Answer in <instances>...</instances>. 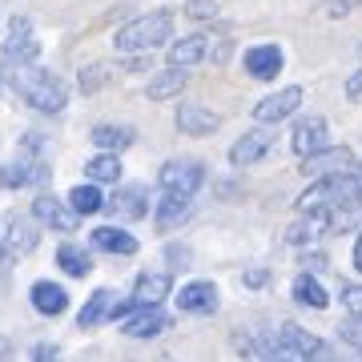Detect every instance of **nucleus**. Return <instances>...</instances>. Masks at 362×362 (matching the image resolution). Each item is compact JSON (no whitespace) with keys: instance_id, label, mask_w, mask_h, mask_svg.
I'll list each match as a JSON object with an SVG mask.
<instances>
[{"instance_id":"e433bc0d","label":"nucleus","mask_w":362,"mask_h":362,"mask_svg":"<svg viewBox=\"0 0 362 362\" xmlns=\"http://www.w3.org/2000/svg\"><path fill=\"white\" fill-rule=\"evenodd\" d=\"M298 266H302L306 274H322L326 270V254H322V250H306V254L298 258Z\"/></svg>"},{"instance_id":"423d86ee","label":"nucleus","mask_w":362,"mask_h":362,"mask_svg":"<svg viewBox=\"0 0 362 362\" xmlns=\"http://www.w3.org/2000/svg\"><path fill=\"white\" fill-rule=\"evenodd\" d=\"M302 101H306V93H302V85H282V89L266 93V97H262V101L254 105V121H258V125H270V129H278L282 121L298 117Z\"/></svg>"},{"instance_id":"f257e3e1","label":"nucleus","mask_w":362,"mask_h":362,"mask_svg":"<svg viewBox=\"0 0 362 362\" xmlns=\"http://www.w3.org/2000/svg\"><path fill=\"white\" fill-rule=\"evenodd\" d=\"M4 77H8L13 93L28 105V109L52 113V117L65 113L69 85L57 77V73H49V69H40V65H4Z\"/></svg>"},{"instance_id":"de8ad7c7","label":"nucleus","mask_w":362,"mask_h":362,"mask_svg":"<svg viewBox=\"0 0 362 362\" xmlns=\"http://www.w3.org/2000/svg\"><path fill=\"white\" fill-rule=\"evenodd\" d=\"M358 4H362V0H358Z\"/></svg>"},{"instance_id":"4468645a","label":"nucleus","mask_w":362,"mask_h":362,"mask_svg":"<svg viewBox=\"0 0 362 362\" xmlns=\"http://www.w3.org/2000/svg\"><path fill=\"white\" fill-rule=\"evenodd\" d=\"M209 49H214V33L194 28V33H185V37L173 40V45L165 49V57H169V65L194 69V65H202V61H209Z\"/></svg>"},{"instance_id":"1a4fd4ad","label":"nucleus","mask_w":362,"mask_h":362,"mask_svg":"<svg viewBox=\"0 0 362 362\" xmlns=\"http://www.w3.org/2000/svg\"><path fill=\"white\" fill-rule=\"evenodd\" d=\"M274 141H278V133L270 129V125H254V129H246L238 141L230 145V165L233 169H250V165H258L262 157L274 149Z\"/></svg>"},{"instance_id":"49530a36","label":"nucleus","mask_w":362,"mask_h":362,"mask_svg":"<svg viewBox=\"0 0 362 362\" xmlns=\"http://www.w3.org/2000/svg\"><path fill=\"white\" fill-rule=\"evenodd\" d=\"M161 362H177V358H161Z\"/></svg>"},{"instance_id":"4c0bfd02","label":"nucleus","mask_w":362,"mask_h":362,"mask_svg":"<svg viewBox=\"0 0 362 362\" xmlns=\"http://www.w3.org/2000/svg\"><path fill=\"white\" fill-rule=\"evenodd\" d=\"M189 258H194V250L181 246V242H169L165 246V262L169 266H189Z\"/></svg>"},{"instance_id":"6e6552de","label":"nucleus","mask_w":362,"mask_h":362,"mask_svg":"<svg viewBox=\"0 0 362 362\" xmlns=\"http://www.w3.org/2000/svg\"><path fill=\"white\" fill-rule=\"evenodd\" d=\"M40 230H45V226H40L33 214H25V218L13 214V218H8V233H4L0 262H21L25 254H33V250L40 246Z\"/></svg>"},{"instance_id":"473e14b6","label":"nucleus","mask_w":362,"mask_h":362,"mask_svg":"<svg viewBox=\"0 0 362 362\" xmlns=\"http://www.w3.org/2000/svg\"><path fill=\"white\" fill-rule=\"evenodd\" d=\"M105 81H109V69H105V65H89V69H81L77 85H81V93H97Z\"/></svg>"},{"instance_id":"f03ea898","label":"nucleus","mask_w":362,"mask_h":362,"mask_svg":"<svg viewBox=\"0 0 362 362\" xmlns=\"http://www.w3.org/2000/svg\"><path fill=\"white\" fill-rule=\"evenodd\" d=\"M173 28H177V16L173 8H149V13L133 16L113 33V49L117 57H133V52H153V49H169L173 45Z\"/></svg>"},{"instance_id":"2eb2a0df","label":"nucleus","mask_w":362,"mask_h":362,"mask_svg":"<svg viewBox=\"0 0 362 362\" xmlns=\"http://www.w3.org/2000/svg\"><path fill=\"white\" fill-rule=\"evenodd\" d=\"M326 137H330V125H326L322 113H310V117H298L294 129H290V149H294L298 157H310L318 153V149H326Z\"/></svg>"},{"instance_id":"a878e982","label":"nucleus","mask_w":362,"mask_h":362,"mask_svg":"<svg viewBox=\"0 0 362 362\" xmlns=\"http://www.w3.org/2000/svg\"><path fill=\"white\" fill-rule=\"evenodd\" d=\"M290 298H294L302 310H326V306H330V294H326V286L318 282V274H306V270L294 274Z\"/></svg>"},{"instance_id":"4be33fe9","label":"nucleus","mask_w":362,"mask_h":362,"mask_svg":"<svg viewBox=\"0 0 362 362\" xmlns=\"http://www.w3.org/2000/svg\"><path fill=\"white\" fill-rule=\"evenodd\" d=\"M89 141L97 153H125L133 141H137V129L133 125H117V121H101V125H93L89 129Z\"/></svg>"},{"instance_id":"58836bf2","label":"nucleus","mask_w":362,"mask_h":362,"mask_svg":"<svg viewBox=\"0 0 362 362\" xmlns=\"http://www.w3.org/2000/svg\"><path fill=\"white\" fill-rule=\"evenodd\" d=\"M230 52H233V40L221 37V40H214V49H209V61H214V65H226V61H230Z\"/></svg>"},{"instance_id":"09e8293b","label":"nucleus","mask_w":362,"mask_h":362,"mask_svg":"<svg viewBox=\"0 0 362 362\" xmlns=\"http://www.w3.org/2000/svg\"><path fill=\"white\" fill-rule=\"evenodd\" d=\"M358 362H362V358H358Z\"/></svg>"},{"instance_id":"a211bd4d","label":"nucleus","mask_w":362,"mask_h":362,"mask_svg":"<svg viewBox=\"0 0 362 362\" xmlns=\"http://www.w3.org/2000/svg\"><path fill=\"white\" fill-rule=\"evenodd\" d=\"M89 246L97 250V254H113V258H133L137 250H141V242L133 238L121 221H113V226H97V230L89 233Z\"/></svg>"},{"instance_id":"a18cd8bd","label":"nucleus","mask_w":362,"mask_h":362,"mask_svg":"<svg viewBox=\"0 0 362 362\" xmlns=\"http://www.w3.org/2000/svg\"><path fill=\"white\" fill-rule=\"evenodd\" d=\"M0 250H4V233H0Z\"/></svg>"},{"instance_id":"9b49d317","label":"nucleus","mask_w":362,"mask_h":362,"mask_svg":"<svg viewBox=\"0 0 362 362\" xmlns=\"http://www.w3.org/2000/svg\"><path fill=\"white\" fill-rule=\"evenodd\" d=\"M49 181V161L45 157H25L16 153V161L0 165V189H33Z\"/></svg>"},{"instance_id":"2f4dec72","label":"nucleus","mask_w":362,"mask_h":362,"mask_svg":"<svg viewBox=\"0 0 362 362\" xmlns=\"http://www.w3.org/2000/svg\"><path fill=\"white\" fill-rule=\"evenodd\" d=\"M185 16H189L194 25H214V21H218V0H189V4H185Z\"/></svg>"},{"instance_id":"f8f14e48","label":"nucleus","mask_w":362,"mask_h":362,"mask_svg":"<svg viewBox=\"0 0 362 362\" xmlns=\"http://www.w3.org/2000/svg\"><path fill=\"white\" fill-rule=\"evenodd\" d=\"M218 286L209 282V278H194V282H185L177 290V314H194V318H209V314H218Z\"/></svg>"},{"instance_id":"393cba45","label":"nucleus","mask_w":362,"mask_h":362,"mask_svg":"<svg viewBox=\"0 0 362 362\" xmlns=\"http://www.w3.org/2000/svg\"><path fill=\"white\" fill-rule=\"evenodd\" d=\"M318 238H330V230H326V209H310V214H298V221L286 230V242L298 250L314 246Z\"/></svg>"},{"instance_id":"37998d69","label":"nucleus","mask_w":362,"mask_h":362,"mask_svg":"<svg viewBox=\"0 0 362 362\" xmlns=\"http://www.w3.org/2000/svg\"><path fill=\"white\" fill-rule=\"evenodd\" d=\"M0 362H13V342L0 334Z\"/></svg>"},{"instance_id":"b1692460","label":"nucleus","mask_w":362,"mask_h":362,"mask_svg":"<svg viewBox=\"0 0 362 362\" xmlns=\"http://www.w3.org/2000/svg\"><path fill=\"white\" fill-rule=\"evenodd\" d=\"M185 85H189V69L169 65V69H161V73H153V77H149L145 97H149V101H177L181 93H185Z\"/></svg>"},{"instance_id":"7c9ffc66","label":"nucleus","mask_w":362,"mask_h":362,"mask_svg":"<svg viewBox=\"0 0 362 362\" xmlns=\"http://www.w3.org/2000/svg\"><path fill=\"white\" fill-rule=\"evenodd\" d=\"M338 342L362 354V314H346V318L338 322Z\"/></svg>"},{"instance_id":"79ce46f5","label":"nucleus","mask_w":362,"mask_h":362,"mask_svg":"<svg viewBox=\"0 0 362 362\" xmlns=\"http://www.w3.org/2000/svg\"><path fill=\"white\" fill-rule=\"evenodd\" d=\"M350 266H354L358 278H362V230H358V238H354V246H350Z\"/></svg>"},{"instance_id":"bb28decb","label":"nucleus","mask_w":362,"mask_h":362,"mask_svg":"<svg viewBox=\"0 0 362 362\" xmlns=\"http://www.w3.org/2000/svg\"><path fill=\"white\" fill-rule=\"evenodd\" d=\"M113 306H117V294L113 290H93L89 298H85V306L77 310V326L81 330H97V326H105L109 318H113Z\"/></svg>"},{"instance_id":"6ab92c4d","label":"nucleus","mask_w":362,"mask_h":362,"mask_svg":"<svg viewBox=\"0 0 362 362\" xmlns=\"http://www.w3.org/2000/svg\"><path fill=\"white\" fill-rule=\"evenodd\" d=\"M173 125H177L181 137H209V133H218L221 117L214 113V109H206V105L181 101L177 109H173Z\"/></svg>"},{"instance_id":"7ed1b4c3","label":"nucleus","mask_w":362,"mask_h":362,"mask_svg":"<svg viewBox=\"0 0 362 362\" xmlns=\"http://www.w3.org/2000/svg\"><path fill=\"white\" fill-rule=\"evenodd\" d=\"M206 161H197V157H169L165 165L157 169V185H161V194H189L194 197L202 185H206Z\"/></svg>"},{"instance_id":"aec40b11","label":"nucleus","mask_w":362,"mask_h":362,"mask_svg":"<svg viewBox=\"0 0 362 362\" xmlns=\"http://www.w3.org/2000/svg\"><path fill=\"white\" fill-rule=\"evenodd\" d=\"M28 302H33V310L40 318H61L69 310V290L61 282H52V278H37L28 286Z\"/></svg>"},{"instance_id":"a19ab883","label":"nucleus","mask_w":362,"mask_h":362,"mask_svg":"<svg viewBox=\"0 0 362 362\" xmlns=\"http://www.w3.org/2000/svg\"><path fill=\"white\" fill-rule=\"evenodd\" d=\"M242 282H246L250 290H262V286L270 282V270H246L242 274Z\"/></svg>"},{"instance_id":"c03bdc74","label":"nucleus","mask_w":362,"mask_h":362,"mask_svg":"<svg viewBox=\"0 0 362 362\" xmlns=\"http://www.w3.org/2000/svg\"><path fill=\"white\" fill-rule=\"evenodd\" d=\"M274 362H306V358H298V354H290V350H274Z\"/></svg>"},{"instance_id":"cd10ccee","label":"nucleus","mask_w":362,"mask_h":362,"mask_svg":"<svg viewBox=\"0 0 362 362\" xmlns=\"http://www.w3.org/2000/svg\"><path fill=\"white\" fill-rule=\"evenodd\" d=\"M57 266H61L69 278H89V274H93V246L61 242V246H57Z\"/></svg>"},{"instance_id":"72a5a7b5","label":"nucleus","mask_w":362,"mask_h":362,"mask_svg":"<svg viewBox=\"0 0 362 362\" xmlns=\"http://www.w3.org/2000/svg\"><path fill=\"white\" fill-rule=\"evenodd\" d=\"M338 302L350 314H362V282H338Z\"/></svg>"},{"instance_id":"412c9836","label":"nucleus","mask_w":362,"mask_h":362,"mask_svg":"<svg viewBox=\"0 0 362 362\" xmlns=\"http://www.w3.org/2000/svg\"><path fill=\"white\" fill-rule=\"evenodd\" d=\"M169 318L161 306H141V310L133 314L129 322H121V334L125 338H137V342H149V338H161L169 330Z\"/></svg>"},{"instance_id":"ddd939ff","label":"nucleus","mask_w":362,"mask_h":362,"mask_svg":"<svg viewBox=\"0 0 362 362\" xmlns=\"http://www.w3.org/2000/svg\"><path fill=\"white\" fill-rule=\"evenodd\" d=\"M282 65H286V52H282V45H274V40H258V45H250V49L242 52V69H246V77H254V81H274L282 73Z\"/></svg>"},{"instance_id":"dca6fc26","label":"nucleus","mask_w":362,"mask_h":362,"mask_svg":"<svg viewBox=\"0 0 362 362\" xmlns=\"http://www.w3.org/2000/svg\"><path fill=\"white\" fill-rule=\"evenodd\" d=\"M189 218H194V197L189 194H161L153 202V230L157 233L181 230Z\"/></svg>"},{"instance_id":"9d476101","label":"nucleus","mask_w":362,"mask_h":362,"mask_svg":"<svg viewBox=\"0 0 362 362\" xmlns=\"http://www.w3.org/2000/svg\"><path fill=\"white\" fill-rule=\"evenodd\" d=\"M105 214L113 221H141V218H149V189L145 185H137V181H129V185H117L113 189V197L105 202Z\"/></svg>"},{"instance_id":"f704fd0d","label":"nucleus","mask_w":362,"mask_h":362,"mask_svg":"<svg viewBox=\"0 0 362 362\" xmlns=\"http://www.w3.org/2000/svg\"><path fill=\"white\" fill-rule=\"evenodd\" d=\"M153 65V52H133V57H117V69H129V73H145Z\"/></svg>"},{"instance_id":"c756f323","label":"nucleus","mask_w":362,"mask_h":362,"mask_svg":"<svg viewBox=\"0 0 362 362\" xmlns=\"http://www.w3.org/2000/svg\"><path fill=\"white\" fill-rule=\"evenodd\" d=\"M105 202H109V197H105V194H101V185H93V181H81V185H73V189H69V206L77 209L81 218H93V214H101Z\"/></svg>"},{"instance_id":"20e7f679","label":"nucleus","mask_w":362,"mask_h":362,"mask_svg":"<svg viewBox=\"0 0 362 362\" xmlns=\"http://www.w3.org/2000/svg\"><path fill=\"white\" fill-rule=\"evenodd\" d=\"M274 342H278V350H290V354H298V358H306V362H338L334 346L326 338H318L314 330H302L298 322H282Z\"/></svg>"},{"instance_id":"f3484780","label":"nucleus","mask_w":362,"mask_h":362,"mask_svg":"<svg viewBox=\"0 0 362 362\" xmlns=\"http://www.w3.org/2000/svg\"><path fill=\"white\" fill-rule=\"evenodd\" d=\"M354 165V149L350 145H326V149H318V153L302 157V173L306 177H334V173H346V169Z\"/></svg>"},{"instance_id":"c85d7f7f","label":"nucleus","mask_w":362,"mask_h":362,"mask_svg":"<svg viewBox=\"0 0 362 362\" xmlns=\"http://www.w3.org/2000/svg\"><path fill=\"white\" fill-rule=\"evenodd\" d=\"M121 157L117 153H93L89 161H85V181H93V185H121Z\"/></svg>"},{"instance_id":"39448f33","label":"nucleus","mask_w":362,"mask_h":362,"mask_svg":"<svg viewBox=\"0 0 362 362\" xmlns=\"http://www.w3.org/2000/svg\"><path fill=\"white\" fill-rule=\"evenodd\" d=\"M0 57H4V65H37L40 61V40H37V28H33L28 16L16 13L13 21H8V33H4Z\"/></svg>"},{"instance_id":"5701e85b","label":"nucleus","mask_w":362,"mask_h":362,"mask_svg":"<svg viewBox=\"0 0 362 362\" xmlns=\"http://www.w3.org/2000/svg\"><path fill=\"white\" fill-rule=\"evenodd\" d=\"M169 294H173V274L169 270H141L133 278V298L141 306H161Z\"/></svg>"},{"instance_id":"ea45409f","label":"nucleus","mask_w":362,"mask_h":362,"mask_svg":"<svg viewBox=\"0 0 362 362\" xmlns=\"http://www.w3.org/2000/svg\"><path fill=\"white\" fill-rule=\"evenodd\" d=\"M342 93H346V101H362V69H354V73L346 77Z\"/></svg>"},{"instance_id":"0eeeda50","label":"nucleus","mask_w":362,"mask_h":362,"mask_svg":"<svg viewBox=\"0 0 362 362\" xmlns=\"http://www.w3.org/2000/svg\"><path fill=\"white\" fill-rule=\"evenodd\" d=\"M33 218L52 233H77V226H81V214L69 206V197H57L49 189H40L33 197Z\"/></svg>"},{"instance_id":"c9c22d12","label":"nucleus","mask_w":362,"mask_h":362,"mask_svg":"<svg viewBox=\"0 0 362 362\" xmlns=\"http://www.w3.org/2000/svg\"><path fill=\"white\" fill-rule=\"evenodd\" d=\"M28 362H61V346L57 342H37L28 350Z\"/></svg>"}]
</instances>
